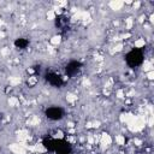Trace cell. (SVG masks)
I'll return each instance as SVG.
<instances>
[{
	"label": "cell",
	"mask_w": 154,
	"mask_h": 154,
	"mask_svg": "<svg viewBox=\"0 0 154 154\" xmlns=\"http://www.w3.org/2000/svg\"><path fill=\"white\" fill-rule=\"evenodd\" d=\"M107 6H108V8H109V10L118 12V11L123 10L124 2H120V1H111V2H108V4H107Z\"/></svg>",
	"instance_id": "7a4b0ae2"
},
{
	"label": "cell",
	"mask_w": 154,
	"mask_h": 154,
	"mask_svg": "<svg viewBox=\"0 0 154 154\" xmlns=\"http://www.w3.org/2000/svg\"><path fill=\"white\" fill-rule=\"evenodd\" d=\"M61 42H63V36H61V35L55 34V35H52V36L49 37V45H51L52 47H58Z\"/></svg>",
	"instance_id": "6da1fadb"
}]
</instances>
